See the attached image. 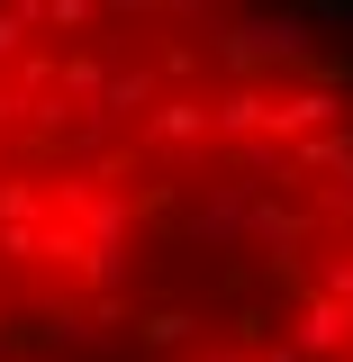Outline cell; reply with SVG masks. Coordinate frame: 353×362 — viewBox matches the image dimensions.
I'll return each mask as SVG.
<instances>
[{
	"mask_svg": "<svg viewBox=\"0 0 353 362\" xmlns=\"http://www.w3.org/2000/svg\"><path fill=\"white\" fill-rule=\"evenodd\" d=\"M0 362H353V54L0 0Z\"/></svg>",
	"mask_w": 353,
	"mask_h": 362,
	"instance_id": "obj_1",
	"label": "cell"
}]
</instances>
